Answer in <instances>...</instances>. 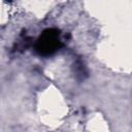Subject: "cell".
<instances>
[{
    "label": "cell",
    "mask_w": 132,
    "mask_h": 132,
    "mask_svg": "<svg viewBox=\"0 0 132 132\" xmlns=\"http://www.w3.org/2000/svg\"><path fill=\"white\" fill-rule=\"evenodd\" d=\"M62 45L60 32L57 29L44 30L36 41L35 50L41 56H50L57 52Z\"/></svg>",
    "instance_id": "obj_1"
}]
</instances>
